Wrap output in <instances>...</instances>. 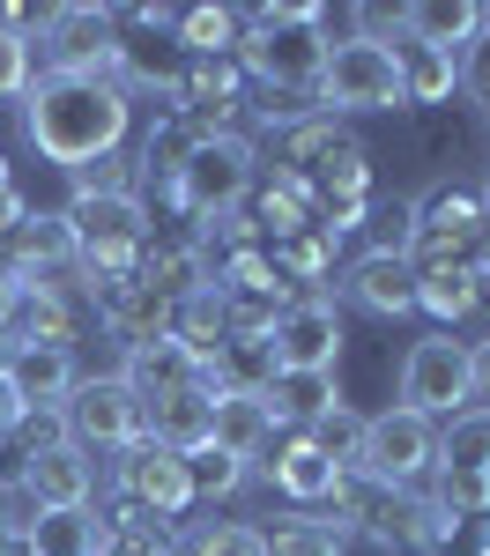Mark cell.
Returning a JSON list of instances; mask_svg holds the SVG:
<instances>
[{
	"label": "cell",
	"mask_w": 490,
	"mask_h": 556,
	"mask_svg": "<svg viewBox=\"0 0 490 556\" xmlns=\"http://www.w3.org/2000/svg\"><path fill=\"white\" fill-rule=\"evenodd\" d=\"M23 134L45 164L60 172H83L97 156H120L134 134V97L120 83H60L38 75L23 89Z\"/></svg>",
	"instance_id": "cell-1"
},
{
	"label": "cell",
	"mask_w": 490,
	"mask_h": 556,
	"mask_svg": "<svg viewBox=\"0 0 490 556\" xmlns=\"http://www.w3.org/2000/svg\"><path fill=\"white\" fill-rule=\"evenodd\" d=\"M282 172L305 186L312 215H319V230L342 245L350 230H364V215L379 201V186H372V149L356 141L335 112H312L305 127L282 134Z\"/></svg>",
	"instance_id": "cell-2"
},
{
	"label": "cell",
	"mask_w": 490,
	"mask_h": 556,
	"mask_svg": "<svg viewBox=\"0 0 490 556\" xmlns=\"http://www.w3.org/2000/svg\"><path fill=\"white\" fill-rule=\"evenodd\" d=\"M238 67H246V83L275 89V97H312V104H319L327 8H312V0H261V8H246Z\"/></svg>",
	"instance_id": "cell-3"
},
{
	"label": "cell",
	"mask_w": 490,
	"mask_h": 556,
	"mask_svg": "<svg viewBox=\"0 0 490 556\" xmlns=\"http://www.w3.org/2000/svg\"><path fill=\"white\" fill-rule=\"evenodd\" d=\"M253 178H261V149H253V134H216V141H193V156L178 164V178L156 193V201H164L186 230H201V223H216V215L246 208Z\"/></svg>",
	"instance_id": "cell-4"
},
{
	"label": "cell",
	"mask_w": 490,
	"mask_h": 556,
	"mask_svg": "<svg viewBox=\"0 0 490 556\" xmlns=\"http://www.w3.org/2000/svg\"><path fill=\"white\" fill-rule=\"evenodd\" d=\"M327 519H335L342 534H364V542H379V549L424 556L439 505H431L424 490H394V482H372V475L342 468V482L327 490Z\"/></svg>",
	"instance_id": "cell-5"
},
{
	"label": "cell",
	"mask_w": 490,
	"mask_h": 556,
	"mask_svg": "<svg viewBox=\"0 0 490 556\" xmlns=\"http://www.w3.org/2000/svg\"><path fill=\"white\" fill-rule=\"evenodd\" d=\"M67 238H75V260L83 275H127L141 245H149V201L141 193H67Z\"/></svg>",
	"instance_id": "cell-6"
},
{
	"label": "cell",
	"mask_w": 490,
	"mask_h": 556,
	"mask_svg": "<svg viewBox=\"0 0 490 556\" xmlns=\"http://www.w3.org/2000/svg\"><path fill=\"white\" fill-rule=\"evenodd\" d=\"M30 60H45V75H60V83H112V67H120L112 8H89V0L45 8V30L30 38Z\"/></svg>",
	"instance_id": "cell-7"
},
{
	"label": "cell",
	"mask_w": 490,
	"mask_h": 556,
	"mask_svg": "<svg viewBox=\"0 0 490 556\" xmlns=\"http://www.w3.org/2000/svg\"><path fill=\"white\" fill-rule=\"evenodd\" d=\"M401 60L394 45L372 38H342L327 45V67H319V112L350 119V112H401Z\"/></svg>",
	"instance_id": "cell-8"
},
{
	"label": "cell",
	"mask_w": 490,
	"mask_h": 556,
	"mask_svg": "<svg viewBox=\"0 0 490 556\" xmlns=\"http://www.w3.org/2000/svg\"><path fill=\"white\" fill-rule=\"evenodd\" d=\"M60 424L83 453H127L149 438V408L120 371H104V379H75V393L60 401Z\"/></svg>",
	"instance_id": "cell-9"
},
{
	"label": "cell",
	"mask_w": 490,
	"mask_h": 556,
	"mask_svg": "<svg viewBox=\"0 0 490 556\" xmlns=\"http://www.w3.org/2000/svg\"><path fill=\"white\" fill-rule=\"evenodd\" d=\"M431 453H439V424L394 401V408L364 416L356 475H372V482H394V490H416V475H431Z\"/></svg>",
	"instance_id": "cell-10"
},
{
	"label": "cell",
	"mask_w": 490,
	"mask_h": 556,
	"mask_svg": "<svg viewBox=\"0 0 490 556\" xmlns=\"http://www.w3.org/2000/svg\"><path fill=\"white\" fill-rule=\"evenodd\" d=\"M476 393H468V342H453V334H424V342H409L401 356V408H416V416H461Z\"/></svg>",
	"instance_id": "cell-11"
},
{
	"label": "cell",
	"mask_w": 490,
	"mask_h": 556,
	"mask_svg": "<svg viewBox=\"0 0 490 556\" xmlns=\"http://www.w3.org/2000/svg\"><path fill=\"white\" fill-rule=\"evenodd\" d=\"M490 215L476 201V186H431L416 193V238H409V260H468L476 267V245H483Z\"/></svg>",
	"instance_id": "cell-12"
},
{
	"label": "cell",
	"mask_w": 490,
	"mask_h": 556,
	"mask_svg": "<svg viewBox=\"0 0 490 556\" xmlns=\"http://www.w3.org/2000/svg\"><path fill=\"white\" fill-rule=\"evenodd\" d=\"M89 319L104 327V342H120V356H134V349H149V342H172V304L156 298L134 267L89 282Z\"/></svg>",
	"instance_id": "cell-13"
},
{
	"label": "cell",
	"mask_w": 490,
	"mask_h": 556,
	"mask_svg": "<svg viewBox=\"0 0 490 556\" xmlns=\"http://www.w3.org/2000/svg\"><path fill=\"white\" fill-rule=\"evenodd\" d=\"M164 112L186 119L201 141L238 134L230 127V119L246 112V67H238V52H223V60H186V75H178V89L164 97Z\"/></svg>",
	"instance_id": "cell-14"
},
{
	"label": "cell",
	"mask_w": 490,
	"mask_h": 556,
	"mask_svg": "<svg viewBox=\"0 0 490 556\" xmlns=\"http://www.w3.org/2000/svg\"><path fill=\"white\" fill-rule=\"evenodd\" d=\"M112 497H127L134 513H149V519H164V527H172L178 513H193V490H186V453L156 445V438L127 445V453L112 460Z\"/></svg>",
	"instance_id": "cell-15"
},
{
	"label": "cell",
	"mask_w": 490,
	"mask_h": 556,
	"mask_svg": "<svg viewBox=\"0 0 490 556\" xmlns=\"http://www.w3.org/2000/svg\"><path fill=\"white\" fill-rule=\"evenodd\" d=\"M342 342H350V327H342V312L335 298H298L282 319H275V371H335L342 364Z\"/></svg>",
	"instance_id": "cell-16"
},
{
	"label": "cell",
	"mask_w": 490,
	"mask_h": 556,
	"mask_svg": "<svg viewBox=\"0 0 490 556\" xmlns=\"http://www.w3.org/2000/svg\"><path fill=\"white\" fill-rule=\"evenodd\" d=\"M253 475H267V482L298 505V513H305V505H327V490L342 482V468L312 445L305 430H275L261 453H253Z\"/></svg>",
	"instance_id": "cell-17"
},
{
	"label": "cell",
	"mask_w": 490,
	"mask_h": 556,
	"mask_svg": "<svg viewBox=\"0 0 490 556\" xmlns=\"http://www.w3.org/2000/svg\"><path fill=\"white\" fill-rule=\"evenodd\" d=\"M23 505H30V513H89V505H97V453H83L75 438L45 445L38 460H30Z\"/></svg>",
	"instance_id": "cell-18"
},
{
	"label": "cell",
	"mask_w": 490,
	"mask_h": 556,
	"mask_svg": "<svg viewBox=\"0 0 490 556\" xmlns=\"http://www.w3.org/2000/svg\"><path fill=\"white\" fill-rule=\"evenodd\" d=\"M134 275L156 290L164 304L193 298V290H209V260H201V230H186V223H156L149 215V245H141V260H134Z\"/></svg>",
	"instance_id": "cell-19"
},
{
	"label": "cell",
	"mask_w": 490,
	"mask_h": 556,
	"mask_svg": "<svg viewBox=\"0 0 490 556\" xmlns=\"http://www.w3.org/2000/svg\"><path fill=\"white\" fill-rule=\"evenodd\" d=\"M75 267V238H67V215L60 208H30L15 230H0V275H15L23 290Z\"/></svg>",
	"instance_id": "cell-20"
},
{
	"label": "cell",
	"mask_w": 490,
	"mask_h": 556,
	"mask_svg": "<svg viewBox=\"0 0 490 556\" xmlns=\"http://www.w3.org/2000/svg\"><path fill=\"white\" fill-rule=\"evenodd\" d=\"M335 282H342V298L356 312H372V319H409L416 312V267L401 253H356L350 267H335Z\"/></svg>",
	"instance_id": "cell-21"
},
{
	"label": "cell",
	"mask_w": 490,
	"mask_h": 556,
	"mask_svg": "<svg viewBox=\"0 0 490 556\" xmlns=\"http://www.w3.org/2000/svg\"><path fill=\"white\" fill-rule=\"evenodd\" d=\"M201 379L223 401H261L267 386H275V349L253 342V334H223V349L201 364Z\"/></svg>",
	"instance_id": "cell-22"
},
{
	"label": "cell",
	"mask_w": 490,
	"mask_h": 556,
	"mask_svg": "<svg viewBox=\"0 0 490 556\" xmlns=\"http://www.w3.org/2000/svg\"><path fill=\"white\" fill-rule=\"evenodd\" d=\"M83 334H89V298H30L23 290V319H15L8 342L15 349H67L75 356Z\"/></svg>",
	"instance_id": "cell-23"
},
{
	"label": "cell",
	"mask_w": 490,
	"mask_h": 556,
	"mask_svg": "<svg viewBox=\"0 0 490 556\" xmlns=\"http://www.w3.org/2000/svg\"><path fill=\"white\" fill-rule=\"evenodd\" d=\"M335 401H342V379H335V371H275V386L261 393V408L275 416V430L319 424Z\"/></svg>",
	"instance_id": "cell-24"
},
{
	"label": "cell",
	"mask_w": 490,
	"mask_h": 556,
	"mask_svg": "<svg viewBox=\"0 0 490 556\" xmlns=\"http://www.w3.org/2000/svg\"><path fill=\"white\" fill-rule=\"evenodd\" d=\"M149 438L172 445V453H201L216 438V393L209 386H186L172 401H149Z\"/></svg>",
	"instance_id": "cell-25"
},
{
	"label": "cell",
	"mask_w": 490,
	"mask_h": 556,
	"mask_svg": "<svg viewBox=\"0 0 490 556\" xmlns=\"http://www.w3.org/2000/svg\"><path fill=\"white\" fill-rule=\"evenodd\" d=\"M120 379L141 393V408H149V401H172V393H186V386H209V379H201V364H193V356H186L178 342L134 349L127 364H120Z\"/></svg>",
	"instance_id": "cell-26"
},
{
	"label": "cell",
	"mask_w": 490,
	"mask_h": 556,
	"mask_svg": "<svg viewBox=\"0 0 490 556\" xmlns=\"http://www.w3.org/2000/svg\"><path fill=\"white\" fill-rule=\"evenodd\" d=\"M476 30H483V0H416V8H401V38L431 45V52H453Z\"/></svg>",
	"instance_id": "cell-27"
},
{
	"label": "cell",
	"mask_w": 490,
	"mask_h": 556,
	"mask_svg": "<svg viewBox=\"0 0 490 556\" xmlns=\"http://www.w3.org/2000/svg\"><path fill=\"white\" fill-rule=\"evenodd\" d=\"M401 60V97L416 104V112H445L453 104V89H461V60L453 52H431V45H394Z\"/></svg>",
	"instance_id": "cell-28"
},
{
	"label": "cell",
	"mask_w": 490,
	"mask_h": 556,
	"mask_svg": "<svg viewBox=\"0 0 490 556\" xmlns=\"http://www.w3.org/2000/svg\"><path fill=\"white\" fill-rule=\"evenodd\" d=\"M8 379H15V393L30 401V408H60L67 393H75V356L67 349H15V364H8Z\"/></svg>",
	"instance_id": "cell-29"
},
{
	"label": "cell",
	"mask_w": 490,
	"mask_h": 556,
	"mask_svg": "<svg viewBox=\"0 0 490 556\" xmlns=\"http://www.w3.org/2000/svg\"><path fill=\"white\" fill-rule=\"evenodd\" d=\"M431 475H490V408H461L439 424Z\"/></svg>",
	"instance_id": "cell-30"
},
{
	"label": "cell",
	"mask_w": 490,
	"mask_h": 556,
	"mask_svg": "<svg viewBox=\"0 0 490 556\" xmlns=\"http://www.w3.org/2000/svg\"><path fill=\"white\" fill-rule=\"evenodd\" d=\"M261 549L267 556H342L350 534L327 513H275V527H261Z\"/></svg>",
	"instance_id": "cell-31"
},
{
	"label": "cell",
	"mask_w": 490,
	"mask_h": 556,
	"mask_svg": "<svg viewBox=\"0 0 490 556\" xmlns=\"http://www.w3.org/2000/svg\"><path fill=\"white\" fill-rule=\"evenodd\" d=\"M223 334H230V319H223V298H216V282L209 290H193V298H178L172 304V342L193 356V364H209L223 349Z\"/></svg>",
	"instance_id": "cell-32"
},
{
	"label": "cell",
	"mask_w": 490,
	"mask_h": 556,
	"mask_svg": "<svg viewBox=\"0 0 490 556\" xmlns=\"http://www.w3.org/2000/svg\"><path fill=\"white\" fill-rule=\"evenodd\" d=\"M97 513H23L30 556H97Z\"/></svg>",
	"instance_id": "cell-33"
},
{
	"label": "cell",
	"mask_w": 490,
	"mask_h": 556,
	"mask_svg": "<svg viewBox=\"0 0 490 556\" xmlns=\"http://www.w3.org/2000/svg\"><path fill=\"white\" fill-rule=\"evenodd\" d=\"M238 30H246V15L238 8H178L172 38L186 60H223V52H238Z\"/></svg>",
	"instance_id": "cell-34"
},
{
	"label": "cell",
	"mask_w": 490,
	"mask_h": 556,
	"mask_svg": "<svg viewBox=\"0 0 490 556\" xmlns=\"http://www.w3.org/2000/svg\"><path fill=\"white\" fill-rule=\"evenodd\" d=\"M193 141H201V134L186 127V119H172V112H156V127L141 134V156H134V178H149V186L164 193V186L178 178V164L193 156Z\"/></svg>",
	"instance_id": "cell-35"
},
{
	"label": "cell",
	"mask_w": 490,
	"mask_h": 556,
	"mask_svg": "<svg viewBox=\"0 0 490 556\" xmlns=\"http://www.w3.org/2000/svg\"><path fill=\"white\" fill-rule=\"evenodd\" d=\"M267 438H275V416H267L261 401H223V393H216V438H209V445L238 453V460L253 468V453H261Z\"/></svg>",
	"instance_id": "cell-36"
},
{
	"label": "cell",
	"mask_w": 490,
	"mask_h": 556,
	"mask_svg": "<svg viewBox=\"0 0 490 556\" xmlns=\"http://www.w3.org/2000/svg\"><path fill=\"white\" fill-rule=\"evenodd\" d=\"M172 556H267V549L261 527H246V519H201V527L172 534Z\"/></svg>",
	"instance_id": "cell-37"
},
{
	"label": "cell",
	"mask_w": 490,
	"mask_h": 556,
	"mask_svg": "<svg viewBox=\"0 0 490 556\" xmlns=\"http://www.w3.org/2000/svg\"><path fill=\"white\" fill-rule=\"evenodd\" d=\"M246 460L238 453H223V445H201V453H186V490H193V505H216V497H238L246 490Z\"/></svg>",
	"instance_id": "cell-38"
},
{
	"label": "cell",
	"mask_w": 490,
	"mask_h": 556,
	"mask_svg": "<svg viewBox=\"0 0 490 556\" xmlns=\"http://www.w3.org/2000/svg\"><path fill=\"white\" fill-rule=\"evenodd\" d=\"M424 556H490V513H439Z\"/></svg>",
	"instance_id": "cell-39"
},
{
	"label": "cell",
	"mask_w": 490,
	"mask_h": 556,
	"mask_svg": "<svg viewBox=\"0 0 490 556\" xmlns=\"http://www.w3.org/2000/svg\"><path fill=\"white\" fill-rule=\"evenodd\" d=\"M364 230H372V245H364V253H401V260H409V238H416V193H394V201H372V215H364Z\"/></svg>",
	"instance_id": "cell-40"
},
{
	"label": "cell",
	"mask_w": 490,
	"mask_h": 556,
	"mask_svg": "<svg viewBox=\"0 0 490 556\" xmlns=\"http://www.w3.org/2000/svg\"><path fill=\"white\" fill-rule=\"evenodd\" d=\"M305 438L319 445V453H327V460H335V468H356V445H364V416H356L350 401H335V408H327L319 424H305Z\"/></svg>",
	"instance_id": "cell-41"
},
{
	"label": "cell",
	"mask_w": 490,
	"mask_h": 556,
	"mask_svg": "<svg viewBox=\"0 0 490 556\" xmlns=\"http://www.w3.org/2000/svg\"><path fill=\"white\" fill-rule=\"evenodd\" d=\"M416 149H424V164H431V172H453V164H461V119H453V112H424Z\"/></svg>",
	"instance_id": "cell-42"
},
{
	"label": "cell",
	"mask_w": 490,
	"mask_h": 556,
	"mask_svg": "<svg viewBox=\"0 0 490 556\" xmlns=\"http://www.w3.org/2000/svg\"><path fill=\"white\" fill-rule=\"evenodd\" d=\"M67 186H75V193H134V156L127 149H120V156H97L83 172H67Z\"/></svg>",
	"instance_id": "cell-43"
},
{
	"label": "cell",
	"mask_w": 490,
	"mask_h": 556,
	"mask_svg": "<svg viewBox=\"0 0 490 556\" xmlns=\"http://www.w3.org/2000/svg\"><path fill=\"white\" fill-rule=\"evenodd\" d=\"M30 83H38V60H30V45L0 30V104H8V97H23Z\"/></svg>",
	"instance_id": "cell-44"
},
{
	"label": "cell",
	"mask_w": 490,
	"mask_h": 556,
	"mask_svg": "<svg viewBox=\"0 0 490 556\" xmlns=\"http://www.w3.org/2000/svg\"><path fill=\"white\" fill-rule=\"evenodd\" d=\"M461 89H468V97L490 112V23H483L468 45H461Z\"/></svg>",
	"instance_id": "cell-45"
},
{
	"label": "cell",
	"mask_w": 490,
	"mask_h": 556,
	"mask_svg": "<svg viewBox=\"0 0 490 556\" xmlns=\"http://www.w3.org/2000/svg\"><path fill=\"white\" fill-rule=\"evenodd\" d=\"M468 393H483V408H490V334L468 342Z\"/></svg>",
	"instance_id": "cell-46"
},
{
	"label": "cell",
	"mask_w": 490,
	"mask_h": 556,
	"mask_svg": "<svg viewBox=\"0 0 490 556\" xmlns=\"http://www.w3.org/2000/svg\"><path fill=\"white\" fill-rule=\"evenodd\" d=\"M23 416H30V401H23V393H15V379L0 371V438H8V430L23 424Z\"/></svg>",
	"instance_id": "cell-47"
},
{
	"label": "cell",
	"mask_w": 490,
	"mask_h": 556,
	"mask_svg": "<svg viewBox=\"0 0 490 556\" xmlns=\"http://www.w3.org/2000/svg\"><path fill=\"white\" fill-rule=\"evenodd\" d=\"M468 327L490 334V267H476V282H468Z\"/></svg>",
	"instance_id": "cell-48"
},
{
	"label": "cell",
	"mask_w": 490,
	"mask_h": 556,
	"mask_svg": "<svg viewBox=\"0 0 490 556\" xmlns=\"http://www.w3.org/2000/svg\"><path fill=\"white\" fill-rule=\"evenodd\" d=\"M15 319H23V282L0 275V334H15Z\"/></svg>",
	"instance_id": "cell-49"
},
{
	"label": "cell",
	"mask_w": 490,
	"mask_h": 556,
	"mask_svg": "<svg viewBox=\"0 0 490 556\" xmlns=\"http://www.w3.org/2000/svg\"><path fill=\"white\" fill-rule=\"evenodd\" d=\"M8 193H15V172H8V156H0V201H8Z\"/></svg>",
	"instance_id": "cell-50"
},
{
	"label": "cell",
	"mask_w": 490,
	"mask_h": 556,
	"mask_svg": "<svg viewBox=\"0 0 490 556\" xmlns=\"http://www.w3.org/2000/svg\"><path fill=\"white\" fill-rule=\"evenodd\" d=\"M8 364H15V342H8V334H0V371H8Z\"/></svg>",
	"instance_id": "cell-51"
},
{
	"label": "cell",
	"mask_w": 490,
	"mask_h": 556,
	"mask_svg": "<svg viewBox=\"0 0 490 556\" xmlns=\"http://www.w3.org/2000/svg\"><path fill=\"white\" fill-rule=\"evenodd\" d=\"M483 119H490V112H483Z\"/></svg>",
	"instance_id": "cell-52"
}]
</instances>
